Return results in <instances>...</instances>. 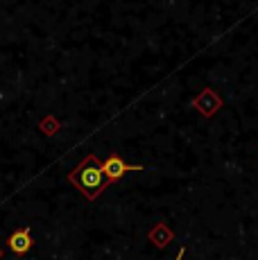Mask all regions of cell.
I'll use <instances>...</instances> for the list:
<instances>
[{
	"mask_svg": "<svg viewBox=\"0 0 258 260\" xmlns=\"http://www.w3.org/2000/svg\"><path fill=\"white\" fill-rule=\"evenodd\" d=\"M68 179H71L73 186L88 199H95L98 194L104 190V186L109 183L107 174H104V163L98 161L95 154H91V156L84 158V161L68 174Z\"/></svg>",
	"mask_w": 258,
	"mask_h": 260,
	"instance_id": "cell-1",
	"label": "cell"
},
{
	"mask_svg": "<svg viewBox=\"0 0 258 260\" xmlns=\"http://www.w3.org/2000/svg\"><path fill=\"white\" fill-rule=\"evenodd\" d=\"M134 170H145L143 166H127L125 161H122L118 154H111V156L107 158V163H104V174H107V181H118L120 177H125L127 172H134Z\"/></svg>",
	"mask_w": 258,
	"mask_h": 260,
	"instance_id": "cell-2",
	"label": "cell"
},
{
	"mask_svg": "<svg viewBox=\"0 0 258 260\" xmlns=\"http://www.w3.org/2000/svg\"><path fill=\"white\" fill-rule=\"evenodd\" d=\"M9 249L14 253H27L29 247H32V236H29V229H18L16 233L9 236Z\"/></svg>",
	"mask_w": 258,
	"mask_h": 260,
	"instance_id": "cell-3",
	"label": "cell"
},
{
	"mask_svg": "<svg viewBox=\"0 0 258 260\" xmlns=\"http://www.w3.org/2000/svg\"><path fill=\"white\" fill-rule=\"evenodd\" d=\"M220 104H222V100L217 98V95L213 93V91H204V93L200 95V98L195 100V107L200 109L204 116H213V111H215Z\"/></svg>",
	"mask_w": 258,
	"mask_h": 260,
	"instance_id": "cell-4",
	"label": "cell"
},
{
	"mask_svg": "<svg viewBox=\"0 0 258 260\" xmlns=\"http://www.w3.org/2000/svg\"><path fill=\"white\" fill-rule=\"evenodd\" d=\"M183 253H186V249H179V253H177V258H175V260H181V258H183Z\"/></svg>",
	"mask_w": 258,
	"mask_h": 260,
	"instance_id": "cell-5",
	"label": "cell"
}]
</instances>
